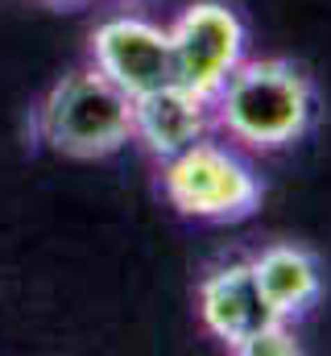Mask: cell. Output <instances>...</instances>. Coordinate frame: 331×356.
Instances as JSON below:
<instances>
[{"mask_svg":"<svg viewBox=\"0 0 331 356\" xmlns=\"http://www.w3.org/2000/svg\"><path fill=\"white\" fill-rule=\"evenodd\" d=\"M211 120L248 149L273 154L315 124V88L286 58H245L211 95Z\"/></svg>","mask_w":331,"mask_h":356,"instance_id":"1","label":"cell"},{"mask_svg":"<svg viewBox=\"0 0 331 356\" xmlns=\"http://www.w3.org/2000/svg\"><path fill=\"white\" fill-rule=\"evenodd\" d=\"M38 133L54 154L108 158L133 141V95L95 67L63 75L38 108Z\"/></svg>","mask_w":331,"mask_h":356,"instance_id":"2","label":"cell"},{"mask_svg":"<svg viewBox=\"0 0 331 356\" xmlns=\"http://www.w3.org/2000/svg\"><path fill=\"white\" fill-rule=\"evenodd\" d=\"M166 199L191 220H245L261 207L252 166L216 141H195L162 162Z\"/></svg>","mask_w":331,"mask_h":356,"instance_id":"3","label":"cell"},{"mask_svg":"<svg viewBox=\"0 0 331 356\" xmlns=\"http://www.w3.org/2000/svg\"><path fill=\"white\" fill-rule=\"evenodd\" d=\"M170 54L174 83L211 99L245 63V21L220 0H199L170 25Z\"/></svg>","mask_w":331,"mask_h":356,"instance_id":"4","label":"cell"},{"mask_svg":"<svg viewBox=\"0 0 331 356\" xmlns=\"http://www.w3.org/2000/svg\"><path fill=\"white\" fill-rule=\"evenodd\" d=\"M91 63L124 95H145L174 83L170 29L145 17H112L91 33Z\"/></svg>","mask_w":331,"mask_h":356,"instance_id":"5","label":"cell"},{"mask_svg":"<svg viewBox=\"0 0 331 356\" xmlns=\"http://www.w3.org/2000/svg\"><path fill=\"white\" fill-rule=\"evenodd\" d=\"M199 315H203V327L216 340H224L232 353L257 332L282 323L257 286L252 261H232V266H220L216 273H207L199 286Z\"/></svg>","mask_w":331,"mask_h":356,"instance_id":"6","label":"cell"},{"mask_svg":"<svg viewBox=\"0 0 331 356\" xmlns=\"http://www.w3.org/2000/svg\"><path fill=\"white\" fill-rule=\"evenodd\" d=\"M207 124H211V99L186 91L182 83H166L133 99V141H141L145 154H154L158 162L203 141Z\"/></svg>","mask_w":331,"mask_h":356,"instance_id":"7","label":"cell"},{"mask_svg":"<svg viewBox=\"0 0 331 356\" xmlns=\"http://www.w3.org/2000/svg\"><path fill=\"white\" fill-rule=\"evenodd\" d=\"M252 273H257L261 294L277 311V319L307 315L319 302V294H323L319 261L307 249H298V245H269L261 257H252Z\"/></svg>","mask_w":331,"mask_h":356,"instance_id":"8","label":"cell"},{"mask_svg":"<svg viewBox=\"0 0 331 356\" xmlns=\"http://www.w3.org/2000/svg\"><path fill=\"white\" fill-rule=\"evenodd\" d=\"M236 353H241V356H298V353H302V344L286 332V319H282V323H273V327L257 332L252 340H245Z\"/></svg>","mask_w":331,"mask_h":356,"instance_id":"9","label":"cell"},{"mask_svg":"<svg viewBox=\"0 0 331 356\" xmlns=\"http://www.w3.org/2000/svg\"><path fill=\"white\" fill-rule=\"evenodd\" d=\"M46 4H83V0H46Z\"/></svg>","mask_w":331,"mask_h":356,"instance_id":"10","label":"cell"}]
</instances>
